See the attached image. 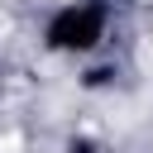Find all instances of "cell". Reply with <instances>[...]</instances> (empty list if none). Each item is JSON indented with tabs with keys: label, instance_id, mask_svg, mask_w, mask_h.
<instances>
[{
	"label": "cell",
	"instance_id": "6da1fadb",
	"mask_svg": "<svg viewBox=\"0 0 153 153\" xmlns=\"http://www.w3.org/2000/svg\"><path fill=\"white\" fill-rule=\"evenodd\" d=\"M110 0H67L48 14L43 24V48L57 57H91L105 38H110Z\"/></svg>",
	"mask_w": 153,
	"mask_h": 153
},
{
	"label": "cell",
	"instance_id": "7a4b0ae2",
	"mask_svg": "<svg viewBox=\"0 0 153 153\" xmlns=\"http://www.w3.org/2000/svg\"><path fill=\"white\" fill-rule=\"evenodd\" d=\"M67 153H96L91 139H67Z\"/></svg>",
	"mask_w": 153,
	"mask_h": 153
}]
</instances>
